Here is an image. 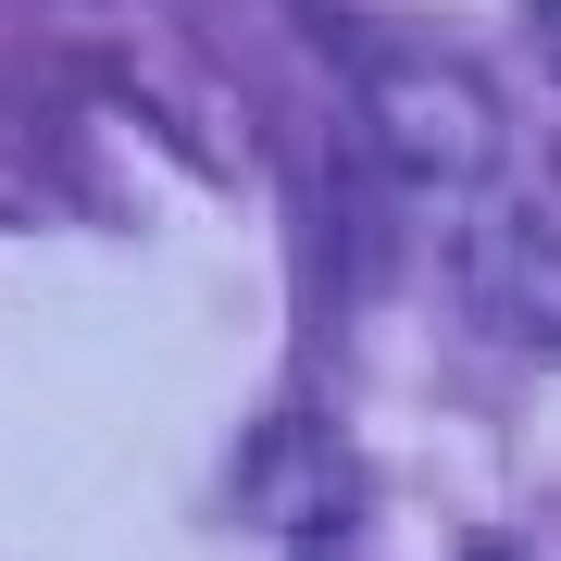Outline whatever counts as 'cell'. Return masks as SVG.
Segmentation results:
<instances>
[{
  "label": "cell",
  "mask_w": 561,
  "mask_h": 561,
  "mask_svg": "<svg viewBox=\"0 0 561 561\" xmlns=\"http://www.w3.org/2000/svg\"><path fill=\"white\" fill-rule=\"evenodd\" d=\"M461 312H474L500 350L549 362L561 350V213L474 187V213H461Z\"/></svg>",
  "instance_id": "obj_2"
},
{
  "label": "cell",
  "mask_w": 561,
  "mask_h": 561,
  "mask_svg": "<svg viewBox=\"0 0 561 561\" xmlns=\"http://www.w3.org/2000/svg\"><path fill=\"white\" fill-rule=\"evenodd\" d=\"M524 25H537V50H549V76H561V0H524Z\"/></svg>",
  "instance_id": "obj_4"
},
{
  "label": "cell",
  "mask_w": 561,
  "mask_h": 561,
  "mask_svg": "<svg viewBox=\"0 0 561 561\" xmlns=\"http://www.w3.org/2000/svg\"><path fill=\"white\" fill-rule=\"evenodd\" d=\"M461 561H524V549H500V537H474V549H461Z\"/></svg>",
  "instance_id": "obj_5"
},
{
  "label": "cell",
  "mask_w": 561,
  "mask_h": 561,
  "mask_svg": "<svg viewBox=\"0 0 561 561\" xmlns=\"http://www.w3.org/2000/svg\"><path fill=\"white\" fill-rule=\"evenodd\" d=\"M312 25H324V13H312ZM324 50L350 62V113H362V138H375V162H387L400 187H437V201L500 187L512 113H500V88H486L461 50L375 38V25H324Z\"/></svg>",
  "instance_id": "obj_1"
},
{
  "label": "cell",
  "mask_w": 561,
  "mask_h": 561,
  "mask_svg": "<svg viewBox=\"0 0 561 561\" xmlns=\"http://www.w3.org/2000/svg\"><path fill=\"white\" fill-rule=\"evenodd\" d=\"M238 512L275 524V537H324V524L350 512V449L324 412H275L262 437L238 449Z\"/></svg>",
  "instance_id": "obj_3"
}]
</instances>
